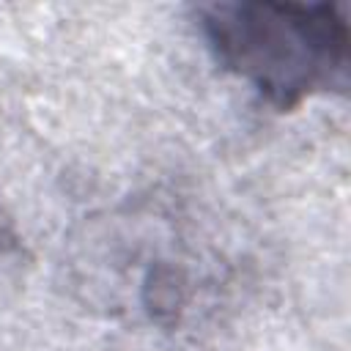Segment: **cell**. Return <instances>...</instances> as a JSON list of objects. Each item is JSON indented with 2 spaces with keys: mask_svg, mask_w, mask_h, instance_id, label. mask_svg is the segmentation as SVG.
I'll list each match as a JSON object with an SVG mask.
<instances>
[{
  "mask_svg": "<svg viewBox=\"0 0 351 351\" xmlns=\"http://www.w3.org/2000/svg\"><path fill=\"white\" fill-rule=\"evenodd\" d=\"M195 19L214 60L277 110L348 90L343 3H200Z\"/></svg>",
  "mask_w": 351,
  "mask_h": 351,
  "instance_id": "cell-1",
  "label": "cell"
}]
</instances>
